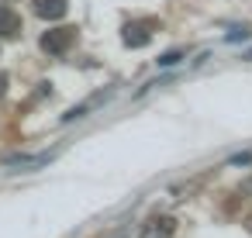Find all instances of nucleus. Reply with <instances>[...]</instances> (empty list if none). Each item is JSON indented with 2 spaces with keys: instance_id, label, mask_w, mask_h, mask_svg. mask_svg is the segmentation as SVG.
Returning <instances> with one entry per match:
<instances>
[{
  "instance_id": "obj_1",
  "label": "nucleus",
  "mask_w": 252,
  "mask_h": 238,
  "mask_svg": "<svg viewBox=\"0 0 252 238\" xmlns=\"http://www.w3.org/2000/svg\"><path fill=\"white\" fill-rule=\"evenodd\" d=\"M42 52L45 56H66L73 45H76V28H52L42 35Z\"/></svg>"
},
{
  "instance_id": "obj_2",
  "label": "nucleus",
  "mask_w": 252,
  "mask_h": 238,
  "mask_svg": "<svg viewBox=\"0 0 252 238\" xmlns=\"http://www.w3.org/2000/svg\"><path fill=\"white\" fill-rule=\"evenodd\" d=\"M152 31H156V21H131V25H125L121 38H125L128 49H142V45L152 42Z\"/></svg>"
},
{
  "instance_id": "obj_3",
  "label": "nucleus",
  "mask_w": 252,
  "mask_h": 238,
  "mask_svg": "<svg viewBox=\"0 0 252 238\" xmlns=\"http://www.w3.org/2000/svg\"><path fill=\"white\" fill-rule=\"evenodd\" d=\"M32 11L42 21H59L69 11V0H32Z\"/></svg>"
},
{
  "instance_id": "obj_4",
  "label": "nucleus",
  "mask_w": 252,
  "mask_h": 238,
  "mask_svg": "<svg viewBox=\"0 0 252 238\" xmlns=\"http://www.w3.org/2000/svg\"><path fill=\"white\" fill-rule=\"evenodd\" d=\"M56 159V152H42V155H7L4 159V166H28V169H38V166H49Z\"/></svg>"
},
{
  "instance_id": "obj_5",
  "label": "nucleus",
  "mask_w": 252,
  "mask_h": 238,
  "mask_svg": "<svg viewBox=\"0 0 252 238\" xmlns=\"http://www.w3.org/2000/svg\"><path fill=\"white\" fill-rule=\"evenodd\" d=\"M18 31H21L18 14H14L7 4H0V38H18Z\"/></svg>"
},
{
  "instance_id": "obj_6",
  "label": "nucleus",
  "mask_w": 252,
  "mask_h": 238,
  "mask_svg": "<svg viewBox=\"0 0 252 238\" xmlns=\"http://www.w3.org/2000/svg\"><path fill=\"white\" fill-rule=\"evenodd\" d=\"M183 59V52H166V56H159V66H176Z\"/></svg>"
},
{
  "instance_id": "obj_7",
  "label": "nucleus",
  "mask_w": 252,
  "mask_h": 238,
  "mask_svg": "<svg viewBox=\"0 0 252 238\" xmlns=\"http://www.w3.org/2000/svg\"><path fill=\"white\" fill-rule=\"evenodd\" d=\"M4 87H7V76H0V90H4Z\"/></svg>"
},
{
  "instance_id": "obj_8",
  "label": "nucleus",
  "mask_w": 252,
  "mask_h": 238,
  "mask_svg": "<svg viewBox=\"0 0 252 238\" xmlns=\"http://www.w3.org/2000/svg\"><path fill=\"white\" fill-rule=\"evenodd\" d=\"M245 59H252V52H249V56H245Z\"/></svg>"
}]
</instances>
